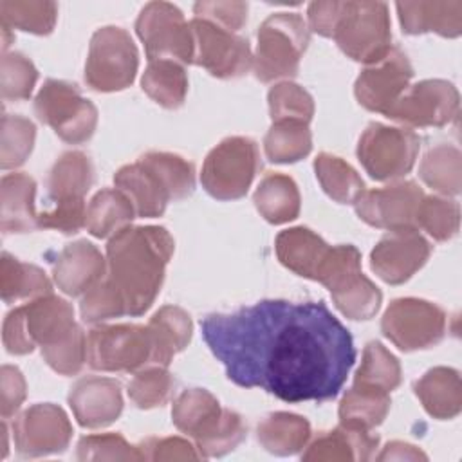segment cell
<instances>
[{
    "label": "cell",
    "instance_id": "74e56055",
    "mask_svg": "<svg viewBox=\"0 0 462 462\" xmlns=\"http://www.w3.org/2000/svg\"><path fill=\"white\" fill-rule=\"evenodd\" d=\"M419 175L430 188L444 195H457L462 184L460 152L448 144L431 148L420 162Z\"/></svg>",
    "mask_w": 462,
    "mask_h": 462
},
{
    "label": "cell",
    "instance_id": "4dcf8cb0",
    "mask_svg": "<svg viewBox=\"0 0 462 462\" xmlns=\"http://www.w3.org/2000/svg\"><path fill=\"white\" fill-rule=\"evenodd\" d=\"M254 206L271 224H285L300 213V191L294 180L282 173H269L254 191Z\"/></svg>",
    "mask_w": 462,
    "mask_h": 462
},
{
    "label": "cell",
    "instance_id": "83f0119b",
    "mask_svg": "<svg viewBox=\"0 0 462 462\" xmlns=\"http://www.w3.org/2000/svg\"><path fill=\"white\" fill-rule=\"evenodd\" d=\"M424 410L435 419H453L462 406L458 372L446 366L428 370L413 386Z\"/></svg>",
    "mask_w": 462,
    "mask_h": 462
},
{
    "label": "cell",
    "instance_id": "f6af8a7d",
    "mask_svg": "<svg viewBox=\"0 0 462 462\" xmlns=\"http://www.w3.org/2000/svg\"><path fill=\"white\" fill-rule=\"evenodd\" d=\"M173 386L175 379L164 366H146L128 383V397L137 408L148 410L162 406L171 397Z\"/></svg>",
    "mask_w": 462,
    "mask_h": 462
},
{
    "label": "cell",
    "instance_id": "60d3db41",
    "mask_svg": "<svg viewBox=\"0 0 462 462\" xmlns=\"http://www.w3.org/2000/svg\"><path fill=\"white\" fill-rule=\"evenodd\" d=\"M139 159L161 177L171 200H180L193 193L195 171L186 159L168 152H148Z\"/></svg>",
    "mask_w": 462,
    "mask_h": 462
},
{
    "label": "cell",
    "instance_id": "5bb4252c",
    "mask_svg": "<svg viewBox=\"0 0 462 462\" xmlns=\"http://www.w3.org/2000/svg\"><path fill=\"white\" fill-rule=\"evenodd\" d=\"M193 63L204 67L215 78H238L253 67L249 42L208 20L193 18Z\"/></svg>",
    "mask_w": 462,
    "mask_h": 462
},
{
    "label": "cell",
    "instance_id": "8d00e7d4",
    "mask_svg": "<svg viewBox=\"0 0 462 462\" xmlns=\"http://www.w3.org/2000/svg\"><path fill=\"white\" fill-rule=\"evenodd\" d=\"M314 170L323 191L339 204H352L365 191L363 179L341 157L319 153L314 161Z\"/></svg>",
    "mask_w": 462,
    "mask_h": 462
},
{
    "label": "cell",
    "instance_id": "681fc988",
    "mask_svg": "<svg viewBox=\"0 0 462 462\" xmlns=\"http://www.w3.org/2000/svg\"><path fill=\"white\" fill-rule=\"evenodd\" d=\"M79 460H139L141 453L117 433L88 435L78 444Z\"/></svg>",
    "mask_w": 462,
    "mask_h": 462
},
{
    "label": "cell",
    "instance_id": "f35d334b",
    "mask_svg": "<svg viewBox=\"0 0 462 462\" xmlns=\"http://www.w3.org/2000/svg\"><path fill=\"white\" fill-rule=\"evenodd\" d=\"M56 16L58 5L54 2H0V23L9 29H22L32 34H49L54 29Z\"/></svg>",
    "mask_w": 462,
    "mask_h": 462
},
{
    "label": "cell",
    "instance_id": "ac0fdd59",
    "mask_svg": "<svg viewBox=\"0 0 462 462\" xmlns=\"http://www.w3.org/2000/svg\"><path fill=\"white\" fill-rule=\"evenodd\" d=\"M422 197V189L406 180L379 189H365L354 204L361 220L374 227L393 231L415 227V215Z\"/></svg>",
    "mask_w": 462,
    "mask_h": 462
},
{
    "label": "cell",
    "instance_id": "277c9868",
    "mask_svg": "<svg viewBox=\"0 0 462 462\" xmlns=\"http://www.w3.org/2000/svg\"><path fill=\"white\" fill-rule=\"evenodd\" d=\"M74 310L65 300L45 294L11 310L4 319L2 339L11 354H29L65 339L74 328Z\"/></svg>",
    "mask_w": 462,
    "mask_h": 462
},
{
    "label": "cell",
    "instance_id": "8fae6325",
    "mask_svg": "<svg viewBox=\"0 0 462 462\" xmlns=\"http://www.w3.org/2000/svg\"><path fill=\"white\" fill-rule=\"evenodd\" d=\"M420 139L408 128L370 123L357 144V157L375 180H393L406 175L419 155Z\"/></svg>",
    "mask_w": 462,
    "mask_h": 462
},
{
    "label": "cell",
    "instance_id": "d590c367",
    "mask_svg": "<svg viewBox=\"0 0 462 462\" xmlns=\"http://www.w3.org/2000/svg\"><path fill=\"white\" fill-rule=\"evenodd\" d=\"M263 148L271 162H296L307 157L312 148L309 123L274 121L263 139Z\"/></svg>",
    "mask_w": 462,
    "mask_h": 462
},
{
    "label": "cell",
    "instance_id": "8992f818",
    "mask_svg": "<svg viewBox=\"0 0 462 462\" xmlns=\"http://www.w3.org/2000/svg\"><path fill=\"white\" fill-rule=\"evenodd\" d=\"M87 363L103 372H139L155 366V341L148 325H101L88 332Z\"/></svg>",
    "mask_w": 462,
    "mask_h": 462
},
{
    "label": "cell",
    "instance_id": "7bdbcfd3",
    "mask_svg": "<svg viewBox=\"0 0 462 462\" xmlns=\"http://www.w3.org/2000/svg\"><path fill=\"white\" fill-rule=\"evenodd\" d=\"M36 137L34 125L22 117L5 114L2 117V143H0V166L4 170L16 168L29 157Z\"/></svg>",
    "mask_w": 462,
    "mask_h": 462
},
{
    "label": "cell",
    "instance_id": "ba28073f",
    "mask_svg": "<svg viewBox=\"0 0 462 462\" xmlns=\"http://www.w3.org/2000/svg\"><path fill=\"white\" fill-rule=\"evenodd\" d=\"M260 168L258 146L247 137H227L206 157L200 182L218 200H235L247 193Z\"/></svg>",
    "mask_w": 462,
    "mask_h": 462
},
{
    "label": "cell",
    "instance_id": "e0dca14e",
    "mask_svg": "<svg viewBox=\"0 0 462 462\" xmlns=\"http://www.w3.org/2000/svg\"><path fill=\"white\" fill-rule=\"evenodd\" d=\"M413 69L408 56L399 47L390 51L377 61L366 65V69L356 79V97L366 110L384 114L410 87Z\"/></svg>",
    "mask_w": 462,
    "mask_h": 462
},
{
    "label": "cell",
    "instance_id": "db71d44e",
    "mask_svg": "<svg viewBox=\"0 0 462 462\" xmlns=\"http://www.w3.org/2000/svg\"><path fill=\"white\" fill-rule=\"evenodd\" d=\"M2 417H11L25 399V381L16 366H2Z\"/></svg>",
    "mask_w": 462,
    "mask_h": 462
},
{
    "label": "cell",
    "instance_id": "c3c4849f",
    "mask_svg": "<svg viewBox=\"0 0 462 462\" xmlns=\"http://www.w3.org/2000/svg\"><path fill=\"white\" fill-rule=\"evenodd\" d=\"M47 365L61 375H74L87 361V337L79 325L60 343L42 348Z\"/></svg>",
    "mask_w": 462,
    "mask_h": 462
},
{
    "label": "cell",
    "instance_id": "e575fe53",
    "mask_svg": "<svg viewBox=\"0 0 462 462\" xmlns=\"http://www.w3.org/2000/svg\"><path fill=\"white\" fill-rule=\"evenodd\" d=\"M0 291L5 303L51 294L52 285L45 273L31 263H22L4 253L0 262Z\"/></svg>",
    "mask_w": 462,
    "mask_h": 462
},
{
    "label": "cell",
    "instance_id": "5b68a950",
    "mask_svg": "<svg viewBox=\"0 0 462 462\" xmlns=\"http://www.w3.org/2000/svg\"><path fill=\"white\" fill-rule=\"evenodd\" d=\"M309 43V27L298 13H274L258 29L253 70L260 81L291 78Z\"/></svg>",
    "mask_w": 462,
    "mask_h": 462
},
{
    "label": "cell",
    "instance_id": "4fadbf2b",
    "mask_svg": "<svg viewBox=\"0 0 462 462\" xmlns=\"http://www.w3.org/2000/svg\"><path fill=\"white\" fill-rule=\"evenodd\" d=\"M381 330L404 352L430 348L444 337L446 314L440 307L426 300L401 298L386 309Z\"/></svg>",
    "mask_w": 462,
    "mask_h": 462
},
{
    "label": "cell",
    "instance_id": "ee69618b",
    "mask_svg": "<svg viewBox=\"0 0 462 462\" xmlns=\"http://www.w3.org/2000/svg\"><path fill=\"white\" fill-rule=\"evenodd\" d=\"M336 307L350 319H370L381 305V291L361 273L343 289L332 292Z\"/></svg>",
    "mask_w": 462,
    "mask_h": 462
},
{
    "label": "cell",
    "instance_id": "7dc6e473",
    "mask_svg": "<svg viewBox=\"0 0 462 462\" xmlns=\"http://www.w3.org/2000/svg\"><path fill=\"white\" fill-rule=\"evenodd\" d=\"M2 97L4 99H27L38 79V70L29 58L20 52H4L2 65Z\"/></svg>",
    "mask_w": 462,
    "mask_h": 462
},
{
    "label": "cell",
    "instance_id": "9a60e30c",
    "mask_svg": "<svg viewBox=\"0 0 462 462\" xmlns=\"http://www.w3.org/2000/svg\"><path fill=\"white\" fill-rule=\"evenodd\" d=\"M458 116V92L444 79H424L408 87L386 117L408 126H444Z\"/></svg>",
    "mask_w": 462,
    "mask_h": 462
},
{
    "label": "cell",
    "instance_id": "7c38bea8",
    "mask_svg": "<svg viewBox=\"0 0 462 462\" xmlns=\"http://www.w3.org/2000/svg\"><path fill=\"white\" fill-rule=\"evenodd\" d=\"M135 31L144 43L150 61L173 60L180 65L193 63V32L177 5L168 2L146 4L137 16Z\"/></svg>",
    "mask_w": 462,
    "mask_h": 462
},
{
    "label": "cell",
    "instance_id": "44dd1931",
    "mask_svg": "<svg viewBox=\"0 0 462 462\" xmlns=\"http://www.w3.org/2000/svg\"><path fill=\"white\" fill-rule=\"evenodd\" d=\"M106 273V262L97 247L87 240L69 244L52 267L54 282L70 296L85 294Z\"/></svg>",
    "mask_w": 462,
    "mask_h": 462
},
{
    "label": "cell",
    "instance_id": "6da1fadb",
    "mask_svg": "<svg viewBox=\"0 0 462 462\" xmlns=\"http://www.w3.org/2000/svg\"><path fill=\"white\" fill-rule=\"evenodd\" d=\"M200 328L227 379L285 402L334 399L356 361L350 332L323 301L262 300L209 314Z\"/></svg>",
    "mask_w": 462,
    "mask_h": 462
},
{
    "label": "cell",
    "instance_id": "bcb514c9",
    "mask_svg": "<svg viewBox=\"0 0 462 462\" xmlns=\"http://www.w3.org/2000/svg\"><path fill=\"white\" fill-rule=\"evenodd\" d=\"M269 110L274 121H303L309 123L314 114V101L300 85L283 81L269 90Z\"/></svg>",
    "mask_w": 462,
    "mask_h": 462
},
{
    "label": "cell",
    "instance_id": "1f68e13d",
    "mask_svg": "<svg viewBox=\"0 0 462 462\" xmlns=\"http://www.w3.org/2000/svg\"><path fill=\"white\" fill-rule=\"evenodd\" d=\"M390 410V395L374 386L357 384L345 393L339 404L341 424L372 430L383 422Z\"/></svg>",
    "mask_w": 462,
    "mask_h": 462
},
{
    "label": "cell",
    "instance_id": "d6986e66",
    "mask_svg": "<svg viewBox=\"0 0 462 462\" xmlns=\"http://www.w3.org/2000/svg\"><path fill=\"white\" fill-rule=\"evenodd\" d=\"M430 253L428 240L415 227L393 229L374 247L370 267L383 282L399 285L426 263Z\"/></svg>",
    "mask_w": 462,
    "mask_h": 462
},
{
    "label": "cell",
    "instance_id": "f546056e",
    "mask_svg": "<svg viewBox=\"0 0 462 462\" xmlns=\"http://www.w3.org/2000/svg\"><path fill=\"white\" fill-rule=\"evenodd\" d=\"M155 341V366H168L171 357L184 350L191 339L189 314L180 307L166 305L148 321Z\"/></svg>",
    "mask_w": 462,
    "mask_h": 462
},
{
    "label": "cell",
    "instance_id": "52a82bcc",
    "mask_svg": "<svg viewBox=\"0 0 462 462\" xmlns=\"http://www.w3.org/2000/svg\"><path fill=\"white\" fill-rule=\"evenodd\" d=\"M332 38L352 60L374 63L392 47L388 5L383 2H345Z\"/></svg>",
    "mask_w": 462,
    "mask_h": 462
},
{
    "label": "cell",
    "instance_id": "ab89813d",
    "mask_svg": "<svg viewBox=\"0 0 462 462\" xmlns=\"http://www.w3.org/2000/svg\"><path fill=\"white\" fill-rule=\"evenodd\" d=\"M354 383L392 392L401 383V366L393 354H390L379 341H370L365 346L361 366Z\"/></svg>",
    "mask_w": 462,
    "mask_h": 462
},
{
    "label": "cell",
    "instance_id": "ffe728a7",
    "mask_svg": "<svg viewBox=\"0 0 462 462\" xmlns=\"http://www.w3.org/2000/svg\"><path fill=\"white\" fill-rule=\"evenodd\" d=\"M69 404L83 428H103L123 410L121 386L108 377H83L70 388Z\"/></svg>",
    "mask_w": 462,
    "mask_h": 462
},
{
    "label": "cell",
    "instance_id": "4316f807",
    "mask_svg": "<svg viewBox=\"0 0 462 462\" xmlns=\"http://www.w3.org/2000/svg\"><path fill=\"white\" fill-rule=\"evenodd\" d=\"M36 182L25 173H9L2 179V231L27 233L38 229L34 211Z\"/></svg>",
    "mask_w": 462,
    "mask_h": 462
},
{
    "label": "cell",
    "instance_id": "b9f144b4",
    "mask_svg": "<svg viewBox=\"0 0 462 462\" xmlns=\"http://www.w3.org/2000/svg\"><path fill=\"white\" fill-rule=\"evenodd\" d=\"M415 224L435 240H448L458 231L460 208L457 202L442 197H422L415 215Z\"/></svg>",
    "mask_w": 462,
    "mask_h": 462
},
{
    "label": "cell",
    "instance_id": "484cf974",
    "mask_svg": "<svg viewBox=\"0 0 462 462\" xmlns=\"http://www.w3.org/2000/svg\"><path fill=\"white\" fill-rule=\"evenodd\" d=\"M94 180L90 159L81 152L63 153L49 171L47 191L54 204L85 202V195Z\"/></svg>",
    "mask_w": 462,
    "mask_h": 462
},
{
    "label": "cell",
    "instance_id": "f907efd6",
    "mask_svg": "<svg viewBox=\"0 0 462 462\" xmlns=\"http://www.w3.org/2000/svg\"><path fill=\"white\" fill-rule=\"evenodd\" d=\"M193 18L208 20L231 32L238 31L247 20L245 2H197L193 5Z\"/></svg>",
    "mask_w": 462,
    "mask_h": 462
},
{
    "label": "cell",
    "instance_id": "d4e9b609",
    "mask_svg": "<svg viewBox=\"0 0 462 462\" xmlns=\"http://www.w3.org/2000/svg\"><path fill=\"white\" fill-rule=\"evenodd\" d=\"M330 245L307 227L285 229L276 236V256L292 273L316 280Z\"/></svg>",
    "mask_w": 462,
    "mask_h": 462
},
{
    "label": "cell",
    "instance_id": "816d5d0a",
    "mask_svg": "<svg viewBox=\"0 0 462 462\" xmlns=\"http://www.w3.org/2000/svg\"><path fill=\"white\" fill-rule=\"evenodd\" d=\"M85 202L54 204L51 209L38 213V229H58L65 235H74L85 226Z\"/></svg>",
    "mask_w": 462,
    "mask_h": 462
},
{
    "label": "cell",
    "instance_id": "d6a6232c",
    "mask_svg": "<svg viewBox=\"0 0 462 462\" xmlns=\"http://www.w3.org/2000/svg\"><path fill=\"white\" fill-rule=\"evenodd\" d=\"M310 439V424L294 413L278 411L258 424L260 444L274 455H292Z\"/></svg>",
    "mask_w": 462,
    "mask_h": 462
},
{
    "label": "cell",
    "instance_id": "f5cc1de1",
    "mask_svg": "<svg viewBox=\"0 0 462 462\" xmlns=\"http://www.w3.org/2000/svg\"><path fill=\"white\" fill-rule=\"evenodd\" d=\"M141 458L146 460H177V458H200L202 455L195 448L179 437L168 439H146L137 446Z\"/></svg>",
    "mask_w": 462,
    "mask_h": 462
},
{
    "label": "cell",
    "instance_id": "9f6ffc18",
    "mask_svg": "<svg viewBox=\"0 0 462 462\" xmlns=\"http://www.w3.org/2000/svg\"><path fill=\"white\" fill-rule=\"evenodd\" d=\"M379 460H386V458H426V455H422L419 449H415V446L411 444H404V442H392L384 448V451L377 457Z\"/></svg>",
    "mask_w": 462,
    "mask_h": 462
},
{
    "label": "cell",
    "instance_id": "603a6c76",
    "mask_svg": "<svg viewBox=\"0 0 462 462\" xmlns=\"http://www.w3.org/2000/svg\"><path fill=\"white\" fill-rule=\"evenodd\" d=\"M399 20L408 34L437 32L455 38L462 32V2H399Z\"/></svg>",
    "mask_w": 462,
    "mask_h": 462
},
{
    "label": "cell",
    "instance_id": "7402d4cb",
    "mask_svg": "<svg viewBox=\"0 0 462 462\" xmlns=\"http://www.w3.org/2000/svg\"><path fill=\"white\" fill-rule=\"evenodd\" d=\"M114 182L132 200L135 213L144 218L161 217L171 200L161 177L141 159L123 166L114 175Z\"/></svg>",
    "mask_w": 462,
    "mask_h": 462
},
{
    "label": "cell",
    "instance_id": "cb8c5ba5",
    "mask_svg": "<svg viewBox=\"0 0 462 462\" xmlns=\"http://www.w3.org/2000/svg\"><path fill=\"white\" fill-rule=\"evenodd\" d=\"M379 444V437L370 430L339 424L332 431L318 435L309 449L301 455L303 460H368Z\"/></svg>",
    "mask_w": 462,
    "mask_h": 462
},
{
    "label": "cell",
    "instance_id": "f1b7e54d",
    "mask_svg": "<svg viewBox=\"0 0 462 462\" xmlns=\"http://www.w3.org/2000/svg\"><path fill=\"white\" fill-rule=\"evenodd\" d=\"M135 213L132 200L121 189L105 188L97 191L87 206L85 227L97 238L114 236L128 227Z\"/></svg>",
    "mask_w": 462,
    "mask_h": 462
},
{
    "label": "cell",
    "instance_id": "30bf717a",
    "mask_svg": "<svg viewBox=\"0 0 462 462\" xmlns=\"http://www.w3.org/2000/svg\"><path fill=\"white\" fill-rule=\"evenodd\" d=\"M34 112L43 125L70 144L88 141L97 125V108L81 96L76 85L60 79L43 83L34 99Z\"/></svg>",
    "mask_w": 462,
    "mask_h": 462
},
{
    "label": "cell",
    "instance_id": "9c48e42d",
    "mask_svg": "<svg viewBox=\"0 0 462 462\" xmlns=\"http://www.w3.org/2000/svg\"><path fill=\"white\" fill-rule=\"evenodd\" d=\"M139 67V54L130 34L121 27H101L92 34L85 81L99 92L123 90L132 85Z\"/></svg>",
    "mask_w": 462,
    "mask_h": 462
},
{
    "label": "cell",
    "instance_id": "2e32d148",
    "mask_svg": "<svg viewBox=\"0 0 462 462\" xmlns=\"http://www.w3.org/2000/svg\"><path fill=\"white\" fill-rule=\"evenodd\" d=\"M13 435L18 455L34 458L65 451L72 426L60 406L45 402L22 411L13 422Z\"/></svg>",
    "mask_w": 462,
    "mask_h": 462
},
{
    "label": "cell",
    "instance_id": "836d02e7",
    "mask_svg": "<svg viewBox=\"0 0 462 462\" xmlns=\"http://www.w3.org/2000/svg\"><path fill=\"white\" fill-rule=\"evenodd\" d=\"M141 85L161 106L179 108L188 92V76L184 67L173 60H153L148 63Z\"/></svg>",
    "mask_w": 462,
    "mask_h": 462
},
{
    "label": "cell",
    "instance_id": "3957f363",
    "mask_svg": "<svg viewBox=\"0 0 462 462\" xmlns=\"http://www.w3.org/2000/svg\"><path fill=\"white\" fill-rule=\"evenodd\" d=\"M173 424L195 439L202 457H220L235 449L245 437V424L236 411L220 408L202 388L184 390L173 402Z\"/></svg>",
    "mask_w": 462,
    "mask_h": 462
},
{
    "label": "cell",
    "instance_id": "11a10c76",
    "mask_svg": "<svg viewBox=\"0 0 462 462\" xmlns=\"http://www.w3.org/2000/svg\"><path fill=\"white\" fill-rule=\"evenodd\" d=\"M345 2H312L309 5V25L314 32L332 38L334 29L341 18Z\"/></svg>",
    "mask_w": 462,
    "mask_h": 462
},
{
    "label": "cell",
    "instance_id": "7a4b0ae2",
    "mask_svg": "<svg viewBox=\"0 0 462 462\" xmlns=\"http://www.w3.org/2000/svg\"><path fill=\"white\" fill-rule=\"evenodd\" d=\"M175 244L164 227H125L106 244L103 282L121 301L125 314H144L161 291Z\"/></svg>",
    "mask_w": 462,
    "mask_h": 462
}]
</instances>
